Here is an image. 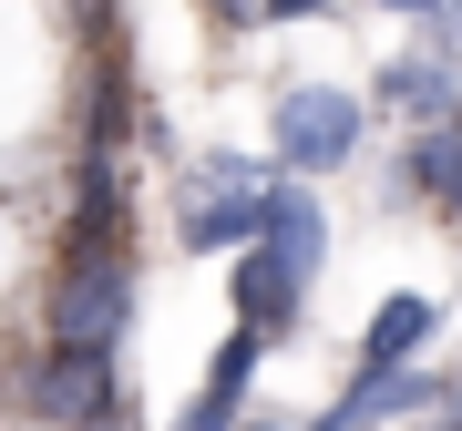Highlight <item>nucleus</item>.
<instances>
[{
  "instance_id": "nucleus-13",
  "label": "nucleus",
  "mask_w": 462,
  "mask_h": 431,
  "mask_svg": "<svg viewBox=\"0 0 462 431\" xmlns=\"http://www.w3.org/2000/svg\"><path fill=\"white\" fill-rule=\"evenodd\" d=\"M267 0H206V21H257Z\"/></svg>"
},
{
  "instance_id": "nucleus-10",
  "label": "nucleus",
  "mask_w": 462,
  "mask_h": 431,
  "mask_svg": "<svg viewBox=\"0 0 462 431\" xmlns=\"http://www.w3.org/2000/svg\"><path fill=\"white\" fill-rule=\"evenodd\" d=\"M114 226H124V175H114V154H83V185H72V247H114Z\"/></svg>"
},
{
  "instance_id": "nucleus-3",
  "label": "nucleus",
  "mask_w": 462,
  "mask_h": 431,
  "mask_svg": "<svg viewBox=\"0 0 462 431\" xmlns=\"http://www.w3.org/2000/svg\"><path fill=\"white\" fill-rule=\"evenodd\" d=\"M360 133H370V103H360V93L298 83V93L278 103V165H288V175H339L349 154H360Z\"/></svg>"
},
{
  "instance_id": "nucleus-12",
  "label": "nucleus",
  "mask_w": 462,
  "mask_h": 431,
  "mask_svg": "<svg viewBox=\"0 0 462 431\" xmlns=\"http://www.w3.org/2000/svg\"><path fill=\"white\" fill-rule=\"evenodd\" d=\"M236 400H247L236 381H206V400H185V411H175V431H247V421H236Z\"/></svg>"
},
{
  "instance_id": "nucleus-18",
  "label": "nucleus",
  "mask_w": 462,
  "mask_h": 431,
  "mask_svg": "<svg viewBox=\"0 0 462 431\" xmlns=\"http://www.w3.org/2000/svg\"><path fill=\"white\" fill-rule=\"evenodd\" d=\"M93 431H114V421H93Z\"/></svg>"
},
{
  "instance_id": "nucleus-14",
  "label": "nucleus",
  "mask_w": 462,
  "mask_h": 431,
  "mask_svg": "<svg viewBox=\"0 0 462 431\" xmlns=\"http://www.w3.org/2000/svg\"><path fill=\"white\" fill-rule=\"evenodd\" d=\"M309 11H329V0H267V21H309Z\"/></svg>"
},
{
  "instance_id": "nucleus-8",
  "label": "nucleus",
  "mask_w": 462,
  "mask_h": 431,
  "mask_svg": "<svg viewBox=\"0 0 462 431\" xmlns=\"http://www.w3.org/2000/svg\"><path fill=\"white\" fill-rule=\"evenodd\" d=\"M267 247H278L298 278H319V257H329V216H319L309 185H278V196H267Z\"/></svg>"
},
{
  "instance_id": "nucleus-2",
  "label": "nucleus",
  "mask_w": 462,
  "mask_h": 431,
  "mask_svg": "<svg viewBox=\"0 0 462 431\" xmlns=\"http://www.w3.org/2000/svg\"><path fill=\"white\" fill-rule=\"evenodd\" d=\"M124 318H134L124 247H72L62 257V288H51V339H62V349H114Z\"/></svg>"
},
{
  "instance_id": "nucleus-6",
  "label": "nucleus",
  "mask_w": 462,
  "mask_h": 431,
  "mask_svg": "<svg viewBox=\"0 0 462 431\" xmlns=\"http://www.w3.org/2000/svg\"><path fill=\"white\" fill-rule=\"evenodd\" d=\"M226 298H236V318H247V329H267V339H278V329H298V308H309V278H298V267L257 236V247H236Z\"/></svg>"
},
{
  "instance_id": "nucleus-4",
  "label": "nucleus",
  "mask_w": 462,
  "mask_h": 431,
  "mask_svg": "<svg viewBox=\"0 0 462 431\" xmlns=\"http://www.w3.org/2000/svg\"><path fill=\"white\" fill-rule=\"evenodd\" d=\"M21 400H32V421H51V431L114 421V349H62L51 339L42 360L21 370Z\"/></svg>"
},
{
  "instance_id": "nucleus-17",
  "label": "nucleus",
  "mask_w": 462,
  "mask_h": 431,
  "mask_svg": "<svg viewBox=\"0 0 462 431\" xmlns=\"http://www.w3.org/2000/svg\"><path fill=\"white\" fill-rule=\"evenodd\" d=\"M247 431H278V421H247Z\"/></svg>"
},
{
  "instance_id": "nucleus-1",
  "label": "nucleus",
  "mask_w": 462,
  "mask_h": 431,
  "mask_svg": "<svg viewBox=\"0 0 462 431\" xmlns=\"http://www.w3.org/2000/svg\"><path fill=\"white\" fill-rule=\"evenodd\" d=\"M267 196H278L267 165H247V154H206V165H196V206L175 216V236H185L196 257L257 247V236H267Z\"/></svg>"
},
{
  "instance_id": "nucleus-9",
  "label": "nucleus",
  "mask_w": 462,
  "mask_h": 431,
  "mask_svg": "<svg viewBox=\"0 0 462 431\" xmlns=\"http://www.w3.org/2000/svg\"><path fill=\"white\" fill-rule=\"evenodd\" d=\"M401 175H411V196L462 206V114H452V124H421V133H411V154H401Z\"/></svg>"
},
{
  "instance_id": "nucleus-11",
  "label": "nucleus",
  "mask_w": 462,
  "mask_h": 431,
  "mask_svg": "<svg viewBox=\"0 0 462 431\" xmlns=\"http://www.w3.org/2000/svg\"><path fill=\"white\" fill-rule=\"evenodd\" d=\"M431 329H442V308H431V298H380V318L360 329V360H370V370H401Z\"/></svg>"
},
{
  "instance_id": "nucleus-16",
  "label": "nucleus",
  "mask_w": 462,
  "mask_h": 431,
  "mask_svg": "<svg viewBox=\"0 0 462 431\" xmlns=\"http://www.w3.org/2000/svg\"><path fill=\"white\" fill-rule=\"evenodd\" d=\"M380 11H452V0H380Z\"/></svg>"
},
{
  "instance_id": "nucleus-5",
  "label": "nucleus",
  "mask_w": 462,
  "mask_h": 431,
  "mask_svg": "<svg viewBox=\"0 0 462 431\" xmlns=\"http://www.w3.org/2000/svg\"><path fill=\"white\" fill-rule=\"evenodd\" d=\"M421 400H452V390L431 381V370H411V360H401V370H370V360H360V381L319 411V431H391L401 411H421Z\"/></svg>"
},
{
  "instance_id": "nucleus-15",
  "label": "nucleus",
  "mask_w": 462,
  "mask_h": 431,
  "mask_svg": "<svg viewBox=\"0 0 462 431\" xmlns=\"http://www.w3.org/2000/svg\"><path fill=\"white\" fill-rule=\"evenodd\" d=\"M442 51H452V62H462V0H452V11H442Z\"/></svg>"
},
{
  "instance_id": "nucleus-7",
  "label": "nucleus",
  "mask_w": 462,
  "mask_h": 431,
  "mask_svg": "<svg viewBox=\"0 0 462 431\" xmlns=\"http://www.w3.org/2000/svg\"><path fill=\"white\" fill-rule=\"evenodd\" d=\"M380 114H401V124H452V114H462V72H452V62H391V72H380Z\"/></svg>"
}]
</instances>
